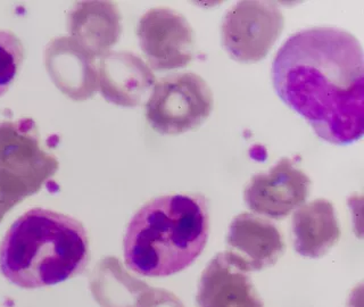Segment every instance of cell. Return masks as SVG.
<instances>
[{"mask_svg":"<svg viewBox=\"0 0 364 307\" xmlns=\"http://www.w3.org/2000/svg\"><path fill=\"white\" fill-rule=\"evenodd\" d=\"M284 17L272 1H239L225 13L221 26L222 45L233 60H263L284 30Z\"/></svg>","mask_w":364,"mask_h":307,"instance_id":"obj_6","label":"cell"},{"mask_svg":"<svg viewBox=\"0 0 364 307\" xmlns=\"http://www.w3.org/2000/svg\"><path fill=\"white\" fill-rule=\"evenodd\" d=\"M89 240L81 222L32 208L11 225L0 246V271L24 289L60 284L82 272Z\"/></svg>","mask_w":364,"mask_h":307,"instance_id":"obj_3","label":"cell"},{"mask_svg":"<svg viewBox=\"0 0 364 307\" xmlns=\"http://www.w3.org/2000/svg\"><path fill=\"white\" fill-rule=\"evenodd\" d=\"M68 31L95 60L111 51L122 33L121 14L111 1H81L68 14Z\"/></svg>","mask_w":364,"mask_h":307,"instance_id":"obj_13","label":"cell"},{"mask_svg":"<svg viewBox=\"0 0 364 307\" xmlns=\"http://www.w3.org/2000/svg\"><path fill=\"white\" fill-rule=\"evenodd\" d=\"M98 90L114 105L136 107L156 83L151 68L130 51H108L97 63Z\"/></svg>","mask_w":364,"mask_h":307,"instance_id":"obj_10","label":"cell"},{"mask_svg":"<svg viewBox=\"0 0 364 307\" xmlns=\"http://www.w3.org/2000/svg\"><path fill=\"white\" fill-rule=\"evenodd\" d=\"M18 203H21L18 199L15 198L11 193L6 190L3 185H0V222L4 219V216Z\"/></svg>","mask_w":364,"mask_h":307,"instance_id":"obj_17","label":"cell"},{"mask_svg":"<svg viewBox=\"0 0 364 307\" xmlns=\"http://www.w3.org/2000/svg\"><path fill=\"white\" fill-rule=\"evenodd\" d=\"M136 34L148 64L155 71L186 68L195 55V32L183 15L168 7L149 9Z\"/></svg>","mask_w":364,"mask_h":307,"instance_id":"obj_7","label":"cell"},{"mask_svg":"<svg viewBox=\"0 0 364 307\" xmlns=\"http://www.w3.org/2000/svg\"><path fill=\"white\" fill-rule=\"evenodd\" d=\"M310 185V178L284 157L265 173L250 179L245 188V202L254 213L282 220L304 204Z\"/></svg>","mask_w":364,"mask_h":307,"instance_id":"obj_8","label":"cell"},{"mask_svg":"<svg viewBox=\"0 0 364 307\" xmlns=\"http://www.w3.org/2000/svg\"><path fill=\"white\" fill-rule=\"evenodd\" d=\"M58 170V161L40 146L31 119L0 123V185L20 202L38 193Z\"/></svg>","mask_w":364,"mask_h":307,"instance_id":"obj_4","label":"cell"},{"mask_svg":"<svg viewBox=\"0 0 364 307\" xmlns=\"http://www.w3.org/2000/svg\"><path fill=\"white\" fill-rule=\"evenodd\" d=\"M208 202L202 195H168L144 205L125 232V264L140 276H170L186 270L208 239Z\"/></svg>","mask_w":364,"mask_h":307,"instance_id":"obj_2","label":"cell"},{"mask_svg":"<svg viewBox=\"0 0 364 307\" xmlns=\"http://www.w3.org/2000/svg\"><path fill=\"white\" fill-rule=\"evenodd\" d=\"M280 99L324 141L348 145L364 131V58L358 38L333 26L296 32L272 64Z\"/></svg>","mask_w":364,"mask_h":307,"instance_id":"obj_1","label":"cell"},{"mask_svg":"<svg viewBox=\"0 0 364 307\" xmlns=\"http://www.w3.org/2000/svg\"><path fill=\"white\" fill-rule=\"evenodd\" d=\"M227 247L253 272L276 264L284 255L286 244L272 222L255 214L242 213L231 222Z\"/></svg>","mask_w":364,"mask_h":307,"instance_id":"obj_12","label":"cell"},{"mask_svg":"<svg viewBox=\"0 0 364 307\" xmlns=\"http://www.w3.org/2000/svg\"><path fill=\"white\" fill-rule=\"evenodd\" d=\"M45 65L57 88L71 99H89L98 90L96 60L71 37L51 40L46 47Z\"/></svg>","mask_w":364,"mask_h":307,"instance_id":"obj_11","label":"cell"},{"mask_svg":"<svg viewBox=\"0 0 364 307\" xmlns=\"http://www.w3.org/2000/svg\"><path fill=\"white\" fill-rule=\"evenodd\" d=\"M213 106V92L202 77L191 72L173 74L154 85L146 117L159 134L176 136L198 128Z\"/></svg>","mask_w":364,"mask_h":307,"instance_id":"obj_5","label":"cell"},{"mask_svg":"<svg viewBox=\"0 0 364 307\" xmlns=\"http://www.w3.org/2000/svg\"><path fill=\"white\" fill-rule=\"evenodd\" d=\"M294 248L299 255L318 259L341 238L335 208L326 199H316L296 210L293 219Z\"/></svg>","mask_w":364,"mask_h":307,"instance_id":"obj_14","label":"cell"},{"mask_svg":"<svg viewBox=\"0 0 364 307\" xmlns=\"http://www.w3.org/2000/svg\"><path fill=\"white\" fill-rule=\"evenodd\" d=\"M250 273L229 250L214 256L200 276L197 307H264Z\"/></svg>","mask_w":364,"mask_h":307,"instance_id":"obj_9","label":"cell"},{"mask_svg":"<svg viewBox=\"0 0 364 307\" xmlns=\"http://www.w3.org/2000/svg\"><path fill=\"white\" fill-rule=\"evenodd\" d=\"M138 307H185L179 298L166 290L148 287L142 293Z\"/></svg>","mask_w":364,"mask_h":307,"instance_id":"obj_16","label":"cell"},{"mask_svg":"<svg viewBox=\"0 0 364 307\" xmlns=\"http://www.w3.org/2000/svg\"><path fill=\"white\" fill-rule=\"evenodd\" d=\"M24 57L23 43L16 34L0 30V96L9 90Z\"/></svg>","mask_w":364,"mask_h":307,"instance_id":"obj_15","label":"cell"}]
</instances>
